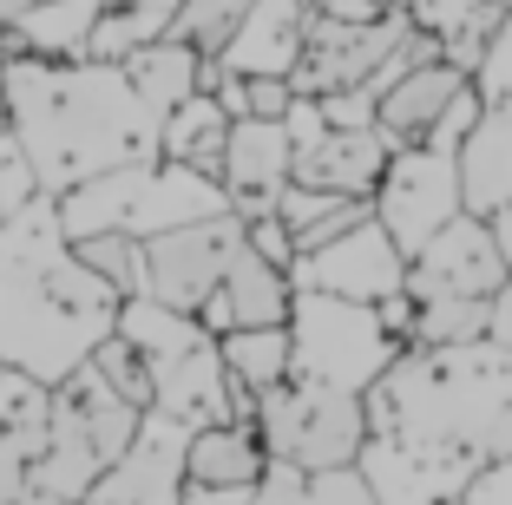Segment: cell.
Masks as SVG:
<instances>
[{
    "label": "cell",
    "instance_id": "1",
    "mask_svg": "<svg viewBox=\"0 0 512 505\" xmlns=\"http://www.w3.org/2000/svg\"><path fill=\"white\" fill-rule=\"evenodd\" d=\"M362 473L381 505H447L480 466L512 453V348L407 342L362 394Z\"/></svg>",
    "mask_w": 512,
    "mask_h": 505
},
{
    "label": "cell",
    "instance_id": "2",
    "mask_svg": "<svg viewBox=\"0 0 512 505\" xmlns=\"http://www.w3.org/2000/svg\"><path fill=\"white\" fill-rule=\"evenodd\" d=\"M119 289L73 250L60 197L40 191L0 223V361L60 387L119 328Z\"/></svg>",
    "mask_w": 512,
    "mask_h": 505
},
{
    "label": "cell",
    "instance_id": "3",
    "mask_svg": "<svg viewBox=\"0 0 512 505\" xmlns=\"http://www.w3.org/2000/svg\"><path fill=\"white\" fill-rule=\"evenodd\" d=\"M7 132L33 158L40 191H73L112 164L158 151V112L138 99L132 73L112 60H46V53H7L0 73Z\"/></svg>",
    "mask_w": 512,
    "mask_h": 505
},
{
    "label": "cell",
    "instance_id": "4",
    "mask_svg": "<svg viewBox=\"0 0 512 505\" xmlns=\"http://www.w3.org/2000/svg\"><path fill=\"white\" fill-rule=\"evenodd\" d=\"M138 414L145 407L125 401L92 361L73 368L53 387V407H46V440H40L33 473H27V505H86L99 473L119 460L125 440L138 433Z\"/></svg>",
    "mask_w": 512,
    "mask_h": 505
},
{
    "label": "cell",
    "instance_id": "5",
    "mask_svg": "<svg viewBox=\"0 0 512 505\" xmlns=\"http://www.w3.org/2000/svg\"><path fill=\"white\" fill-rule=\"evenodd\" d=\"M211 210H230L224 178L197 171L184 158H132V164H112L99 178L60 191V223L66 237H99V230H125V237H158L171 223H191V217H211Z\"/></svg>",
    "mask_w": 512,
    "mask_h": 505
},
{
    "label": "cell",
    "instance_id": "6",
    "mask_svg": "<svg viewBox=\"0 0 512 505\" xmlns=\"http://www.w3.org/2000/svg\"><path fill=\"white\" fill-rule=\"evenodd\" d=\"M151 374V407H165L184 427H217L230 420V368L217 335L197 315L171 309L158 296H125L119 328H112Z\"/></svg>",
    "mask_w": 512,
    "mask_h": 505
},
{
    "label": "cell",
    "instance_id": "7",
    "mask_svg": "<svg viewBox=\"0 0 512 505\" xmlns=\"http://www.w3.org/2000/svg\"><path fill=\"white\" fill-rule=\"evenodd\" d=\"M480 112H486L480 92L467 86L421 138H407V145L388 151V171H381V184H375V217L388 223V237L401 243L407 256L421 250L447 217L467 210V197H460V145H467Z\"/></svg>",
    "mask_w": 512,
    "mask_h": 505
},
{
    "label": "cell",
    "instance_id": "8",
    "mask_svg": "<svg viewBox=\"0 0 512 505\" xmlns=\"http://www.w3.org/2000/svg\"><path fill=\"white\" fill-rule=\"evenodd\" d=\"M289 348H296V368L289 374H309V381L368 394V387L381 381V368H388L407 342L381 322L375 302L329 296V289H296V302H289Z\"/></svg>",
    "mask_w": 512,
    "mask_h": 505
},
{
    "label": "cell",
    "instance_id": "9",
    "mask_svg": "<svg viewBox=\"0 0 512 505\" xmlns=\"http://www.w3.org/2000/svg\"><path fill=\"white\" fill-rule=\"evenodd\" d=\"M256 433L270 446V460H289L302 473H316V466H355L362 460V440H368V407L348 387L289 374V381L256 394Z\"/></svg>",
    "mask_w": 512,
    "mask_h": 505
},
{
    "label": "cell",
    "instance_id": "10",
    "mask_svg": "<svg viewBox=\"0 0 512 505\" xmlns=\"http://www.w3.org/2000/svg\"><path fill=\"white\" fill-rule=\"evenodd\" d=\"M237 250H243V217L237 210H211V217L171 223V230L145 237V296L197 315L204 296L224 283V269H230Z\"/></svg>",
    "mask_w": 512,
    "mask_h": 505
},
{
    "label": "cell",
    "instance_id": "11",
    "mask_svg": "<svg viewBox=\"0 0 512 505\" xmlns=\"http://www.w3.org/2000/svg\"><path fill=\"white\" fill-rule=\"evenodd\" d=\"M512 276L506 250H499L493 223L460 210L407 256V296L414 302H493V289Z\"/></svg>",
    "mask_w": 512,
    "mask_h": 505
},
{
    "label": "cell",
    "instance_id": "12",
    "mask_svg": "<svg viewBox=\"0 0 512 505\" xmlns=\"http://www.w3.org/2000/svg\"><path fill=\"white\" fill-rule=\"evenodd\" d=\"M289 283L329 289V296H355V302H388L407 283V250L388 237V223L368 210L362 223H348L342 237L316 243V250H296Z\"/></svg>",
    "mask_w": 512,
    "mask_h": 505
},
{
    "label": "cell",
    "instance_id": "13",
    "mask_svg": "<svg viewBox=\"0 0 512 505\" xmlns=\"http://www.w3.org/2000/svg\"><path fill=\"white\" fill-rule=\"evenodd\" d=\"M191 433L184 420H171L165 407H145L138 433L125 440V453L99 473V486L86 492V505H178L184 479H191Z\"/></svg>",
    "mask_w": 512,
    "mask_h": 505
},
{
    "label": "cell",
    "instance_id": "14",
    "mask_svg": "<svg viewBox=\"0 0 512 505\" xmlns=\"http://www.w3.org/2000/svg\"><path fill=\"white\" fill-rule=\"evenodd\" d=\"M414 27L407 7H381L375 20H329L309 14V40H302V60L289 73L296 92H342V86H368L381 60L394 53V40Z\"/></svg>",
    "mask_w": 512,
    "mask_h": 505
},
{
    "label": "cell",
    "instance_id": "15",
    "mask_svg": "<svg viewBox=\"0 0 512 505\" xmlns=\"http://www.w3.org/2000/svg\"><path fill=\"white\" fill-rule=\"evenodd\" d=\"M289 158H296V138H289L283 119H256V112L230 119L224 171H217L224 191H230V210H237V217L276 210V197H283V184H289Z\"/></svg>",
    "mask_w": 512,
    "mask_h": 505
},
{
    "label": "cell",
    "instance_id": "16",
    "mask_svg": "<svg viewBox=\"0 0 512 505\" xmlns=\"http://www.w3.org/2000/svg\"><path fill=\"white\" fill-rule=\"evenodd\" d=\"M460 197L473 217L493 223L499 250L512 263V105H486L460 145Z\"/></svg>",
    "mask_w": 512,
    "mask_h": 505
},
{
    "label": "cell",
    "instance_id": "17",
    "mask_svg": "<svg viewBox=\"0 0 512 505\" xmlns=\"http://www.w3.org/2000/svg\"><path fill=\"white\" fill-rule=\"evenodd\" d=\"M394 138L381 125H329L322 138L296 145L289 158V178L316 184V191H342V197H375L381 171H388Z\"/></svg>",
    "mask_w": 512,
    "mask_h": 505
},
{
    "label": "cell",
    "instance_id": "18",
    "mask_svg": "<svg viewBox=\"0 0 512 505\" xmlns=\"http://www.w3.org/2000/svg\"><path fill=\"white\" fill-rule=\"evenodd\" d=\"M302 40H309V7L302 0H250L243 20L230 27V40L217 46V66L237 79L250 73H296Z\"/></svg>",
    "mask_w": 512,
    "mask_h": 505
},
{
    "label": "cell",
    "instance_id": "19",
    "mask_svg": "<svg viewBox=\"0 0 512 505\" xmlns=\"http://www.w3.org/2000/svg\"><path fill=\"white\" fill-rule=\"evenodd\" d=\"M125 73H132L138 99L165 119L171 105H184L191 92H217V79H224V66H217V53H197L191 40H178V33H165V40L138 46L132 60H125Z\"/></svg>",
    "mask_w": 512,
    "mask_h": 505
},
{
    "label": "cell",
    "instance_id": "20",
    "mask_svg": "<svg viewBox=\"0 0 512 505\" xmlns=\"http://www.w3.org/2000/svg\"><path fill=\"white\" fill-rule=\"evenodd\" d=\"M473 86V73L467 66H453V60H427V66H414V73L401 79V86H388L381 92V132L394 138V145H407V138H421L427 125L447 112L460 92Z\"/></svg>",
    "mask_w": 512,
    "mask_h": 505
},
{
    "label": "cell",
    "instance_id": "21",
    "mask_svg": "<svg viewBox=\"0 0 512 505\" xmlns=\"http://www.w3.org/2000/svg\"><path fill=\"white\" fill-rule=\"evenodd\" d=\"M217 296L230 302V328H263V322H289L296 283H289L283 263H270V256L250 250V237H243V250L230 256L224 283H217Z\"/></svg>",
    "mask_w": 512,
    "mask_h": 505
},
{
    "label": "cell",
    "instance_id": "22",
    "mask_svg": "<svg viewBox=\"0 0 512 505\" xmlns=\"http://www.w3.org/2000/svg\"><path fill=\"white\" fill-rule=\"evenodd\" d=\"M250 505H381V499L362 466H316V473H302L289 460H270L250 492Z\"/></svg>",
    "mask_w": 512,
    "mask_h": 505
},
{
    "label": "cell",
    "instance_id": "23",
    "mask_svg": "<svg viewBox=\"0 0 512 505\" xmlns=\"http://www.w3.org/2000/svg\"><path fill=\"white\" fill-rule=\"evenodd\" d=\"M263 466H270V446L256 420H217V427L191 433V479L204 486H256Z\"/></svg>",
    "mask_w": 512,
    "mask_h": 505
},
{
    "label": "cell",
    "instance_id": "24",
    "mask_svg": "<svg viewBox=\"0 0 512 505\" xmlns=\"http://www.w3.org/2000/svg\"><path fill=\"white\" fill-rule=\"evenodd\" d=\"M224 138H230V112L217 105V92H191L184 105H171L165 125H158V151L184 158L197 171H224Z\"/></svg>",
    "mask_w": 512,
    "mask_h": 505
},
{
    "label": "cell",
    "instance_id": "25",
    "mask_svg": "<svg viewBox=\"0 0 512 505\" xmlns=\"http://www.w3.org/2000/svg\"><path fill=\"white\" fill-rule=\"evenodd\" d=\"M178 7H184V0H119V7H106V14L92 20V33H86V60L125 66L138 46L165 40L171 20H178Z\"/></svg>",
    "mask_w": 512,
    "mask_h": 505
},
{
    "label": "cell",
    "instance_id": "26",
    "mask_svg": "<svg viewBox=\"0 0 512 505\" xmlns=\"http://www.w3.org/2000/svg\"><path fill=\"white\" fill-rule=\"evenodd\" d=\"M217 348H224L230 381H243L250 394H263V387L289 381V368H296V348H289V322L230 328V335H217Z\"/></svg>",
    "mask_w": 512,
    "mask_h": 505
},
{
    "label": "cell",
    "instance_id": "27",
    "mask_svg": "<svg viewBox=\"0 0 512 505\" xmlns=\"http://www.w3.org/2000/svg\"><path fill=\"white\" fill-rule=\"evenodd\" d=\"M73 250L86 256L99 276H106L119 296H145V237H125V230H99V237H73Z\"/></svg>",
    "mask_w": 512,
    "mask_h": 505
},
{
    "label": "cell",
    "instance_id": "28",
    "mask_svg": "<svg viewBox=\"0 0 512 505\" xmlns=\"http://www.w3.org/2000/svg\"><path fill=\"white\" fill-rule=\"evenodd\" d=\"M486 315H493V302H414V328H407V342H421V348L480 342Z\"/></svg>",
    "mask_w": 512,
    "mask_h": 505
},
{
    "label": "cell",
    "instance_id": "29",
    "mask_svg": "<svg viewBox=\"0 0 512 505\" xmlns=\"http://www.w3.org/2000/svg\"><path fill=\"white\" fill-rule=\"evenodd\" d=\"M46 407H53V387L0 361V440H7V433H33V427H46Z\"/></svg>",
    "mask_w": 512,
    "mask_h": 505
},
{
    "label": "cell",
    "instance_id": "30",
    "mask_svg": "<svg viewBox=\"0 0 512 505\" xmlns=\"http://www.w3.org/2000/svg\"><path fill=\"white\" fill-rule=\"evenodd\" d=\"M473 92H480V105H512V0L486 33V53L473 66Z\"/></svg>",
    "mask_w": 512,
    "mask_h": 505
},
{
    "label": "cell",
    "instance_id": "31",
    "mask_svg": "<svg viewBox=\"0 0 512 505\" xmlns=\"http://www.w3.org/2000/svg\"><path fill=\"white\" fill-rule=\"evenodd\" d=\"M92 368L106 374L112 387H119L125 401H138V407H151V374H145V361L132 355V348L119 342V335H106V342H99V355H92Z\"/></svg>",
    "mask_w": 512,
    "mask_h": 505
},
{
    "label": "cell",
    "instance_id": "32",
    "mask_svg": "<svg viewBox=\"0 0 512 505\" xmlns=\"http://www.w3.org/2000/svg\"><path fill=\"white\" fill-rule=\"evenodd\" d=\"M506 0H407V14H414V27H427L440 40V33H453V27H467V20H480V14H499Z\"/></svg>",
    "mask_w": 512,
    "mask_h": 505
},
{
    "label": "cell",
    "instance_id": "33",
    "mask_svg": "<svg viewBox=\"0 0 512 505\" xmlns=\"http://www.w3.org/2000/svg\"><path fill=\"white\" fill-rule=\"evenodd\" d=\"M322 99V119L329 125H375L381 119V99L368 86H342V92H316Z\"/></svg>",
    "mask_w": 512,
    "mask_h": 505
},
{
    "label": "cell",
    "instance_id": "34",
    "mask_svg": "<svg viewBox=\"0 0 512 505\" xmlns=\"http://www.w3.org/2000/svg\"><path fill=\"white\" fill-rule=\"evenodd\" d=\"M243 237H250V250H263L270 263H296V237H289V223L276 217V210H263V217H243Z\"/></svg>",
    "mask_w": 512,
    "mask_h": 505
},
{
    "label": "cell",
    "instance_id": "35",
    "mask_svg": "<svg viewBox=\"0 0 512 505\" xmlns=\"http://www.w3.org/2000/svg\"><path fill=\"white\" fill-rule=\"evenodd\" d=\"M243 99H250L256 119H283L289 99H296V86H289L283 73H250V79H243Z\"/></svg>",
    "mask_w": 512,
    "mask_h": 505
},
{
    "label": "cell",
    "instance_id": "36",
    "mask_svg": "<svg viewBox=\"0 0 512 505\" xmlns=\"http://www.w3.org/2000/svg\"><path fill=\"white\" fill-rule=\"evenodd\" d=\"M467 505H512V453L493 466H480V473L467 479V492H460Z\"/></svg>",
    "mask_w": 512,
    "mask_h": 505
},
{
    "label": "cell",
    "instance_id": "37",
    "mask_svg": "<svg viewBox=\"0 0 512 505\" xmlns=\"http://www.w3.org/2000/svg\"><path fill=\"white\" fill-rule=\"evenodd\" d=\"M256 486H204V479H184V499L178 505H250Z\"/></svg>",
    "mask_w": 512,
    "mask_h": 505
},
{
    "label": "cell",
    "instance_id": "38",
    "mask_svg": "<svg viewBox=\"0 0 512 505\" xmlns=\"http://www.w3.org/2000/svg\"><path fill=\"white\" fill-rule=\"evenodd\" d=\"M309 14H329V20H375L388 0H302Z\"/></svg>",
    "mask_w": 512,
    "mask_h": 505
},
{
    "label": "cell",
    "instance_id": "39",
    "mask_svg": "<svg viewBox=\"0 0 512 505\" xmlns=\"http://www.w3.org/2000/svg\"><path fill=\"white\" fill-rule=\"evenodd\" d=\"M486 335H493L499 348H512V276L493 289V315H486Z\"/></svg>",
    "mask_w": 512,
    "mask_h": 505
},
{
    "label": "cell",
    "instance_id": "40",
    "mask_svg": "<svg viewBox=\"0 0 512 505\" xmlns=\"http://www.w3.org/2000/svg\"><path fill=\"white\" fill-rule=\"evenodd\" d=\"M33 7H46V0H0V27H14V20L33 14ZM99 7H119V0H99Z\"/></svg>",
    "mask_w": 512,
    "mask_h": 505
},
{
    "label": "cell",
    "instance_id": "41",
    "mask_svg": "<svg viewBox=\"0 0 512 505\" xmlns=\"http://www.w3.org/2000/svg\"><path fill=\"white\" fill-rule=\"evenodd\" d=\"M0 125H7V99H0Z\"/></svg>",
    "mask_w": 512,
    "mask_h": 505
},
{
    "label": "cell",
    "instance_id": "42",
    "mask_svg": "<svg viewBox=\"0 0 512 505\" xmlns=\"http://www.w3.org/2000/svg\"><path fill=\"white\" fill-rule=\"evenodd\" d=\"M388 7H407V0H388Z\"/></svg>",
    "mask_w": 512,
    "mask_h": 505
},
{
    "label": "cell",
    "instance_id": "43",
    "mask_svg": "<svg viewBox=\"0 0 512 505\" xmlns=\"http://www.w3.org/2000/svg\"><path fill=\"white\" fill-rule=\"evenodd\" d=\"M0 223H7V204H0Z\"/></svg>",
    "mask_w": 512,
    "mask_h": 505
},
{
    "label": "cell",
    "instance_id": "44",
    "mask_svg": "<svg viewBox=\"0 0 512 505\" xmlns=\"http://www.w3.org/2000/svg\"><path fill=\"white\" fill-rule=\"evenodd\" d=\"M447 505H467V499H447Z\"/></svg>",
    "mask_w": 512,
    "mask_h": 505
}]
</instances>
